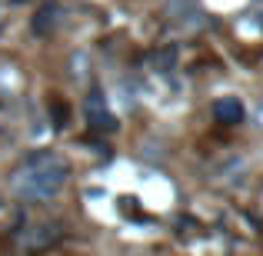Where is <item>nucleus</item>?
<instances>
[{
  "mask_svg": "<svg viewBox=\"0 0 263 256\" xmlns=\"http://www.w3.org/2000/svg\"><path fill=\"white\" fill-rule=\"evenodd\" d=\"M67 176H70V167H67L64 156L53 153V150H37V153L24 156V163L10 173V190L17 200L44 203V200L57 196L64 190Z\"/></svg>",
  "mask_w": 263,
  "mask_h": 256,
  "instance_id": "obj_1",
  "label": "nucleus"
},
{
  "mask_svg": "<svg viewBox=\"0 0 263 256\" xmlns=\"http://www.w3.org/2000/svg\"><path fill=\"white\" fill-rule=\"evenodd\" d=\"M84 113H87V120H90L93 130H117V120H114V113L107 110V100H103L100 90H90V93H87Z\"/></svg>",
  "mask_w": 263,
  "mask_h": 256,
  "instance_id": "obj_2",
  "label": "nucleus"
},
{
  "mask_svg": "<svg viewBox=\"0 0 263 256\" xmlns=\"http://www.w3.org/2000/svg\"><path fill=\"white\" fill-rule=\"evenodd\" d=\"M53 240H60V226L53 223H33V226H24V233H20L24 250H40V246H50Z\"/></svg>",
  "mask_w": 263,
  "mask_h": 256,
  "instance_id": "obj_3",
  "label": "nucleus"
},
{
  "mask_svg": "<svg viewBox=\"0 0 263 256\" xmlns=\"http://www.w3.org/2000/svg\"><path fill=\"white\" fill-rule=\"evenodd\" d=\"M213 120L227 123V127L240 123V120H243V103H240L237 96H220V100L213 103Z\"/></svg>",
  "mask_w": 263,
  "mask_h": 256,
  "instance_id": "obj_4",
  "label": "nucleus"
},
{
  "mask_svg": "<svg viewBox=\"0 0 263 256\" xmlns=\"http://www.w3.org/2000/svg\"><path fill=\"white\" fill-rule=\"evenodd\" d=\"M174 60H177V50H174V47H163V50H154L150 64H154L157 70H163V73H167L170 67H174Z\"/></svg>",
  "mask_w": 263,
  "mask_h": 256,
  "instance_id": "obj_5",
  "label": "nucleus"
}]
</instances>
